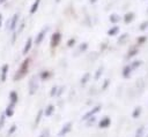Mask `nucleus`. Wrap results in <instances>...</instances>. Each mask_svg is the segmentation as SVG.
Masks as SVG:
<instances>
[{"label": "nucleus", "mask_w": 148, "mask_h": 137, "mask_svg": "<svg viewBox=\"0 0 148 137\" xmlns=\"http://www.w3.org/2000/svg\"><path fill=\"white\" fill-rule=\"evenodd\" d=\"M29 64H30V59H25L22 61V63L20 64V68L17 69L16 74L14 75V81H20L21 78H23L27 73H28V68H29Z\"/></svg>", "instance_id": "1"}, {"label": "nucleus", "mask_w": 148, "mask_h": 137, "mask_svg": "<svg viewBox=\"0 0 148 137\" xmlns=\"http://www.w3.org/2000/svg\"><path fill=\"white\" fill-rule=\"evenodd\" d=\"M18 20H20V15L16 13V14H14L8 21H7V25H6V28H7V30H10V31H14L16 28H17V25H18Z\"/></svg>", "instance_id": "2"}, {"label": "nucleus", "mask_w": 148, "mask_h": 137, "mask_svg": "<svg viewBox=\"0 0 148 137\" xmlns=\"http://www.w3.org/2000/svg\"><path fill=\"white\" fill-rule=\"evenodd\" d=\"M37 89H38V77L37 76H32L29 79V93L31 96L35 94Z\"/></svg>", "instance_id": "3"}, {"label": "nucleus", "mask_w": 148, "mask_h": 137, "mask_svg": "<svg viewBox=\"0 0 148 137\" xmlns=\"http://www.w3.org/2000/svg\"><path fill=\"white\" fill-rule=\"evenodd\" d=\"M47 31H49V26H47V28L42 29V30L37 33L36 39H35V44H36V45H39V44L43 41V39L45 38V36H46V32H47Z\"/></svg>", "instance_id": "4"}, {"label": "nucleus", "mask_w": 148, "mask_h": 137, "mask_svg": "<svg viewBox=\"0 0 148 137\" xmlns=\"http://www.w3.org/2000/svg\"><path fill=\"white\" fill-rule=\"evenodd\" d=\"M60 40H61V33L60 32H54L53 35H52V37H51V47H57L58 45H59V43H60Z\"/></svg>", "instance_id": "5"}, {"label": "nucleus", "mask_w": 148, "mask_h": 137, "mask_svg": "<svg viewBox=\"0 0 148 137\" xmlns=\"http://www.w3.org/2000/svg\"><path fill=\"white\" fill-rule=\"evenodd\" d=\"M101 111V106H95L92 109H90L89 112H87L83 116H82V120H88V119H90L91 116H94L96 113H98Z\"/></svg>", "instance_id": "6"}, {"label": "nucleus", "mask_w": 148, "mask_h": 137, "mask_svg": "<svg viewBox=\"0 0 148 137\" xmlns=\"http://www.w3.org/2000/svg\"><path fill=\"white\" fill-rule=\"evenodd\" d=\"M71 129H72V122H67V123H65V124L62 125V128L60 129V131H59L58 136L62 137V136L67 135V134L71 131Z\"/></svg>", "instance_id": "7"}, {"label": "nucleus", "mask_w": 148, "mask_h": 137, "mask_svg": "<svg viewBox=\"0 0 148 137\" xmlns=\"http://www.w3.org/2000/svg\"><path fill=\"white\" fill-rule=\"evenodd\" d=\"M31 46H32V38H31V37H29V38L27 39V41H25V45H24L23 51H22V54H23V55H25V54L31 50Z\"/></svg>", "instance_id": "8"}, {"label": "nucleus", "mask_w": 148, "mask_h": 137, "mask_svg": "<svg viewBox=\"0 0 148 137\" xmlns=\"http://www.w3.org/2000/svg\"><path fill=\"white\" fill-rule=\"evenodd\" d=\"M17 99H18V97H17V93L15 92V91H12L10 93H9V100H10V106H15V104L17 102Z\"/></svg>", "instance_id": "9"}, {"label": "nucleus", "mask_w": 148, "mask_h": 137, "mask_svg": "<svg viewBox=\"0 0 148 137\" xmlns=\"http://www.w3.org/2000/svg\"><path fill=\"white\" fill-rule=\"evenodd\" d=\"M110 124H111V120H110V117H104L103 120L99 121L98 127H99V128H108Z\"/></svg>", "instance_id": "10"}, {"label": "nucleus", "mask_w": 148, "mask_h": 137, "mask_svg": "<svg viewBox=\"0 0 148 137\" xmlns=\"http://www.w3.org/2000/svg\"><path fill=\"white\" fill-rule=\"evenodd\" d=\"M7 71H8V64H7V63H5V64L2 66V68H1V76H0L1 82H5V81H6Z\"/></svg>", "instance_id": "11"}, {"label": "nucleus", "mask_w": 148, "mask_h": 137, "mask_svg": "<svg viewBox=\"0 0 148 137\" xmlns=\"http://www.w3.org/2000/svg\"><path fill=\"white\" fill-rule=\"evenodd\" d=\"M39 3H40V0H35V1H34V3H32L31 7H30V14H31V15L37 12V9H38V7H39Z\"/></svg>", "instance_id": "12"}, {"label": "nucleus", "mask_w": 148, "mask_h": 137, "mask_svg": "<svg viewBox=\"0 0 148 137\" xmlns=\"http://www.w3.org/2000/svg\"><path fill=\"white\" fill-rule=\"evenodd\" d=\"M131 73H132V68H131V66H125L124 69H123V76H124L125 78H128L130 75H131Z\"/></svg>", "instance_id": "13"}, {"label": "nucleus", "mask_w": 148, "mask_h": 137, "mask_svg": "<svg viewBox=\"0 0 148 137\" xmlns=\"http://www.w3.org/2000/svg\"><path fill=\"white\" fill-rule=\"evenodd\" d=\"M87 47H88V44H87V43H82V44H81V45L79 46V48L76 50V53H75L74 55L76 56V55H79L80 53H82V52H84V51L87 50Z\"/></svg>", "instance_id": "14"}, {"label": "nucleus", "mask_w": 148, "mask_h": 137, "mask_svg": "<svg viewBox=\"0 0 148 137\" xmlns=\"http://www.w3.org/2000/svg\"><path fill=\"white\" fill-rule=\"evenodd\" d=\"M53 112H54V106H53V105H49V106L45 108V111H44L43 113L45 114V116H51Z\"/></svg>", "instance_id": "15"}, {"label": "nucleus", "mask_w": 148, "mask_h": 137, "mask_svg": "<svg viewBox=\"0 0 148 137\" xmlns=\"http://www.w3.org/2000/svg\"><path fill=\"white\" fill-rule=\"evenodd\" d=\"M141 107L140 106H138V107H135L134 108V111H133V113H132V117L133 119H136V117H139L140 116V114H141Z\"/></svg>", "instance_id": "16"}, {"label": "nucleus", "mask_w": 148, "mask_h": 137, "mask_svg": "<svg viewBox=\"0 0 148 137\" xmlns=\"http://www.w3.org/2000/svg\"><path fill=\"white\" fill-rule=\"evenodd\" d=\"M133 18H134V14H133V13H127V14L124 16V21H125V23H130V22H132Z\"/></svg>", "instance_id": "17"}, {"label": "nucleus", "mask_w": 148, "mask_h": 137, "mask_svg": "<svg viewBox=\"0 0 148 137\" xmlns=\"http://www.w3.org/2000/svg\"><path fill=\"white\" fill-rule=\"evenodd\" d=\"M118 32H119V26H117V25L108 30V35H109V36H114V35H117Z\"/></svg>", "instance_id": "18"}, {"label": "nucleus", "mask_w": 148, "mask_h": 137, "mask_svg": "<svg viewBox=\"0 0 148 137\" xmlns=\"http://www.w3.org/2000/svg\"><path fill=\"white\" fill-rule=\"evenodd\" d=\"M13 114H14V107L9 105L7 107V109H6V112H5V115L8 116V117H10V116H13Z\"/></svg>", "instance_id": "19"}, {"label": "nucleus", "mask_w": 148, "mask_h": 137, "mask_svg": "<svg viewBox=\"0 0 148 137\" xmlns=\"http://www.w3.org/2000/svg\"><path fill=\"white\" fill-rule=\"evenodd\" d=\"M110 22L113 23V24L118 23V22H119V15H117V14H112V15H110Z\"/></svg>", "instance_id": "20"}, {"label": "nucleus", "mask_w": 148, "mask_h": 137, "mask_svg": "<svg viewBox=\"0 0 148 137\" xmlns=\"http://www.w3.org/2000/svg\"><path fill=\"white\" fill-rule=\"evenodd\" d=\"M143 131H145V127L143 125L139 127L138 130H136V132H135V137H142L143 136Z\"/></svg>", "instance_id": "21"}, {"label": "nucleus", "mask_w": 148, "mask_h": 137, "mask_svg": "<svg viewBox=\"0 0 148 137\" xmlns=\"http://www.w3.org/2000/svg\"><path fill=\"white\" fill-rule=\"evenodd\" d=\"M89 77H90V74H89V73H86V74H84V76L81 78V84H86V83L88 82Z\"/></svg>", "instance_id": "22"}, {"label": "nucleus", "mask_w": 148, "mask_h": 137, "mask_svg": "<svg viewBox=\"0 0 148 137\" xmlns=\"http://www.w3.org/2000/svg\"><path fill=\"white\" fill-rule=\"evenodd\" d=\"M42 115H43V111L40 109V111L38 112V114H37V117H36V120H35V124H38V123L40 122V119H42Z\"/></svg>", "instance_id": "23"}, {"label": "nucleus", "mask_w": 148, "mask_h": 137, "mask_svg": "<svg viewBox=\"0 0 148 137\" xmlns=\"http://www.w3.org/2000/svg\"><path fill=\"white\" fill-rule=\"evenodd\" d=\"M39 137H50V130H49V129H44V130L40 132Z\"/></svg>", "instance_id": "24"}, {"label": "nucleus", "mask_w": 148, "mask_h": 137, "mask_svg": "<svg viewBox=\"0 0 148 137\" xmlns=\"http://www.w3.org/2000/svg\"><path fill=\"white\" fill-rule=\"evenodd\" d=\"M102 73H103V67H101V68L97 69V71H96V74H95V79H98L99 76L102 75Z\"/></svg>", "instance_id": "25"}, {"label": "nucleus", "mask_w": 148, "mask_h": 137, "mask_svg": "<svg viewBox=\"0 0 148 137\" xmlns=\"http://www.w3.org/2000/svg\"><path fill=\"white\" fill-rule=\"evenodd\" d=\"M5 120H6V115L5 114H1L0 115V129L5 125Z\"/></svg>", "instance_id": "26"}, {"label": "nucleus", "mask_w": 148, "mask_h": 137, "mask_svg": "<svg viewBox=\"0 0 148 137\" xmlns=\"http://www.w3.org/2000/svg\"><path fill=\"white\" fill-rule=\"evenodd\" d=\"M135 54H138V50H136V48H132V50L130 51V53L127 54V56H128V58H132V56H134Z\"/></svg>", "instance_id": "27"}, {"label": "nucleus", "mask_w": 148, "mask_h": 137, "mask_svg": "<svg viewBox=\"0 0 148 137\" xmlns=\"http://www.w3.org/2000/svg\"><path fill=\"white\" fill-rule=\"evenodd\" d=\"M140 64H141V61H140V60H138V61H134V62L132 63L131 68H132V69H135V68H138Z\"/></svg>", "instance_id": "28"}, {"label": "nucleus", "mask_w": 148, "mask_h": 137, "mask_svg": "<svg viewBox=\"0 0 148 137\" xmlns=\"http://www.w3.org/2000/svg\"><path fill=\"white\" fill-rule=\"evenodd\" d=\"M49 76H50V73H47V71H43V73L40 74V78H42V79H46Z\"/></svg>", "instance_id": "29"}, {"label": "nucleus", "mask_w": 148, "mask_h": 137, "mask_svg": "<svg viewBox=\"0 0 148 137\" xmlns=\"http://www.w3.org/2000/svg\"><path fill=\"white\" fill-rule=\"evenodd\" d=\"M127 36H128L127 33H125V35H123V36H121V37L119 38V40H118V43H120V44H124V39H125V38H127Z\"/></svg>", "instance_id": "30"}, {"label": "nucleus", "mask_w": 148, "mask_h": 137, "mask_svg": "<svg viewBox=\"0 0 148 137\" xmlns=\"http://www.w3.org/2000/svg\"><path fill=\"white\" fill-rule=\"evenodd\" d=\"M146 39H147V38H146L145 36H142V37H139V38H138V43H139V44H143V43L146 41Z\"/></svg>", "instance_id": "31"}, {"label": "nucleus", "mask_w": 148, "mask_h": 137, "mask_svg": "<svg viewBox=\"0 0 148 137\" xmlns=\"http://www.w3.org/2000/svg\"><path fill=\"white\" fill-rule=\"evenodd\" d=\"M146 28H148V21H146V22H143L141 25H140V30H145Z\"/></svg>", "instance_id": "32"}, {"label": "nucleus", "mask_w": 148, "mask_h": 137, "mask_svg": "<svg viewBox=\"0 0 148 137\" xmlns=\"http://www.w3.org/2000/svg\"><path fill=\"white\" fill-rule=\"evenodd\" d=\"M57 86H53L52 87V90H51V92H50V94H51V97H53V96H56V93H57Z\"/></svg>", "instance_id": "33"}, {"label": "nucleus", "mask_w": 148, "mask_h": 137, "mask_svg": "<svg viewBox=\"0 0 148 137\" xmlns=\"http://www.w3.org/2000/svg\"><path fill=\"white\" fill-rule=\"evenodd\" d=\"M74 44H75V39L73 38V39H69V40H68V43H67V46H69V47H71V46H73Z\"/></svg>", "instance_id": "34"}, {"label": "nucleus", "mask_w": 148, "mask_h": 137, "mask_svg": "<svg viewBox=\"0 0 148 137\" xmlns=\"http://www.w3.org/2000/svg\"><path fill=\"white\" fill-rule=\"evenodd\" d=\"M15 130H16V125H13V127L10 128V130L8 131V135H12V134H13V132H14Z\"/></svg>", "instance_id": "35"}, {"label": "nucleus", "mask_w": 148, "mask_h": 137, "mask_svg": "<svg viewBox=\"0 0 148 137\" xmlns=\"http://www.w3.org/2000/svg\"><path fill=\"white\" fill-rule=\"evenodd\" d=\"M2 25V14H0V28Z\"/></svg>", "instance_id": "36"}, {"label": "nucleus", "mask_w": 148, "mask_h": 137, "mask_svg": "<svg viewBox=\"0 0 148 137\" xmlns=\"http://www.w3.org/2000/svg\"><path fill=\"white\" fill-rule=\"evenodd\" d=\"M7 0H0V3H5Z\"/></svg>", "instance_id": "37"}, {"label": "nucleus", "mask_w": 148, "mask_h": 137, "mask_svg": "<svg viewBox=\"0 0 148 137\" xmlns=\"http://www.w3.org/2000/svg\"><path fill=\"white\" fill-rule=\"evenodd\" d=\"M96 1H97V0H90V2H91V3H95Z\"/></svg>", "instance_id": "38"}, {"label": "nucleus", "mask_w": 148, "mask_h": 137, "mask_svg": "<svg viewBox=\"0 0 148 137\" xmlns=\"http://www.w3.org/2000/svg\"><path fill=\"white\" fill-rule=\"evenodd\" d=\"M147 13H148V10H147Z\"/></svg>", "instance_id": "39"}]
</instances>
